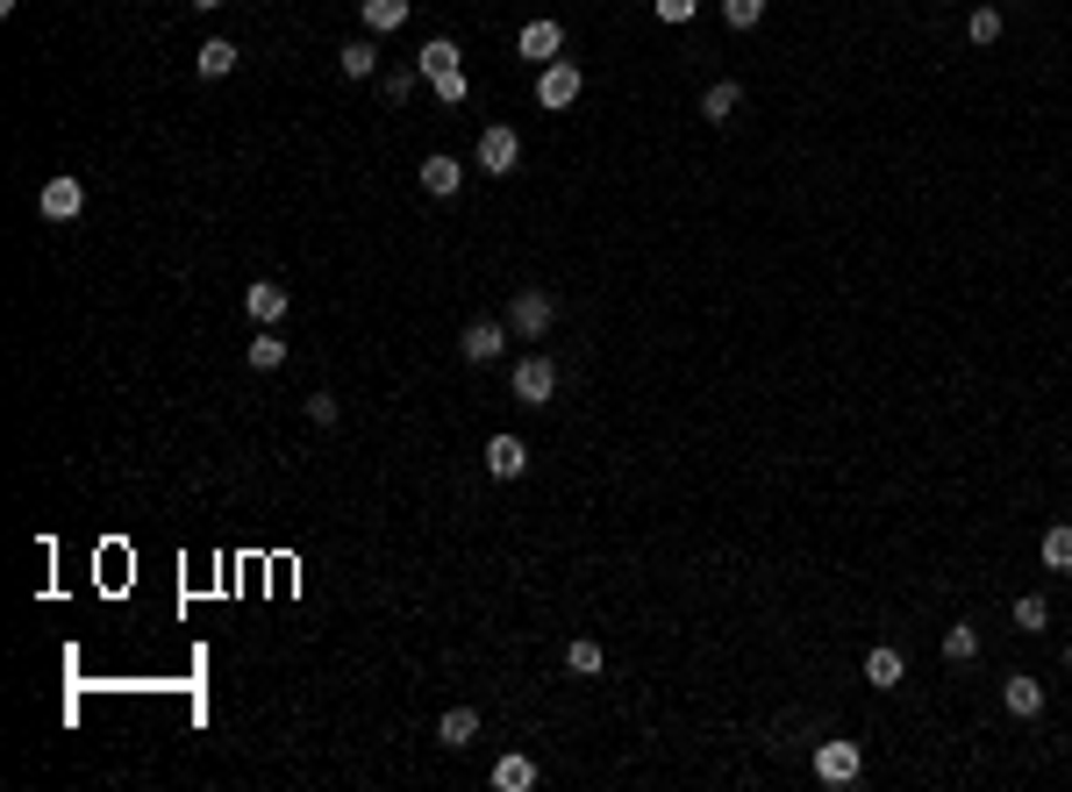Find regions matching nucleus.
Returning a JSON list of instances; mask_svg holds the SVG:
<instances>
[{"mask_svg":"<svg viewBox=\"0 0 1072 792\" xmlns=\"http://www.w3.org/2000/svg\"><path fill=\"white\" fill-rule=\"evenodd\" d=\"M516 400L522 407H551L558 400V364L543 357V350H530V357L516 364Z\"/></svg>","mask_w":1072,"mask_h":792,"instance_id":"nucleus-2","label":"nucleus"},{"mask_svg":"<svg viewBox=\"0 0 1072 792\" xmlns=\"http://www.w3.org/2000/svg\"><path fill=\"white\" fill-rule=\"evenodd\" d=\"M79 207H86V186H79V179H72V172L43 179V193H36V215H43V222H72V215H79Z\"/></svg>","mask_w":1072,"mask_h":792,"instance_id":"nucleus-4","label":"nucleus"},{"mask_svg":"<svg viewBox=\"0 0 1072 792\" xmlns=\"http://www.w3.org/2000/svg\"><path fill=\"white\" fill-rule=\"evenodd\" d=\"M501 343H508V322H473V329L458 336L465 364H493V357H501Z\"/></svg>","mask_w":1072,"mask_h":792,"instance_id":"nucleus-8","label":"nucleus"},{"mask_svg":"<svg viewBox=\"0 0 1072 792\" xmlns=\"http://www.w3.org/2000/svg\"><path fill=\"white\" fill-rule=\"evenodd\" d=\"M244 308H251V322H258V329H279L286 308H294V293H286L279 279H258V286H244Z\"/></svg>","mask_w":1072,"mask_h":792,"instance_id":"nucleus-5","label":"nucleus"},{"mask_svg":"<svg viewBox=\"0 0 1072 792\" xmlns=\"http://www.w3.org/2000/svg\"><path fill=\"white\" fill-rule=\"evenodd\" d=\"M551 322H558V300L543 293V286H522V293L508 300V329H516L522 343H543V336H551Z\"/></svg>","mask_w":1072,"mask_h":792,"instance_id":"nucleus-1","label":"nucleus"},{"mask_svg":"<svg viewBox=\"0 0 1072 792\" xmlns=\"http://www.w3.org/2000/svg\"><path fill=\"white\" fill-rule=\"evenodd\" d=\"M193 72H201V79H230V72H236V43L230 36H208L201 51H193Z\"/></svg>","mask_w":1072,"mask_h":792,"instance_id":"nucleus-14","label":"nucleus"},{"mask_svg":"<svg viewBox=\"0 0 1072 792\" xmlns=\"http://www.w3.org/2000/svg\"><path fill=\"white\" fill-rule=\"evenodd\" d=\"M308 421H315V429H329V421H337V400H329V393H308Z\"/></svg>","mask_w":1072,"mask_h":792,"instance_id":"nucleus-29","label":"nucleus"},{"mask_svg":"<svg viewBox=\"0 0 1072 792\" xmlns=\"http://www.w3.org/2000/svg\"><path fill=\"white\" fill-rule=\"evenodd\" d=\"M944 657H951V664H973V657H979V629H973V621L944 629Z\"/></svg>","mask_w":1072,"mask_h":792,"instance_id":"nucleus-21","label":"nucleus"},{"mask_svg":"<svg viewBox=\"0 0 1072 792\" xmlns=\"http://www.w3.org/2000/svg\"><path fill=\"white\" fill-rule=\"evenodd\" d=\"M1044 565H1051V571H1072V522L1044 528Z\"/></svg>","mask_w":1072,"mask_h":792,"instance_id":"nucleus-22","label":"nucleus"},{"mask_svg":"<svg viewBox=\"0 0 1072 792\" xmlns=\"http://www.w3.org/2000/svg\"><path fill=\"white\" fill-rule=\"evenodd\" d=\"M1044 621H1051V600H1044V592H1022V600H1016V629H1022V635H1037Z\"/></svg>","mask_w":1072,"mask_h":792,"instance_id":"nucleus-23","label":"nucleus"},{"mask_svg":"<svg viewBox=\"0 0 1072 792\" xmlns=\"http://www.w3.org/2000/svg\"><path fill=\"white\" fill-rule=\"evenodd\" d=\"M337 65H343V79H372V72H380V43H372V36L343 43V51H337Z\"/></svg>","mask_w":1072,"mask_h":792,"instance_id":"nucleus-16","label":"nucleus"},{"mask_svg":"<svg viewBox=\"0 0 1072 792\" xmlns=\"http://www.w3.org/2000/svg\"><path fill=\"white\" fill-rule=\"evenodd\" d=\"M722 14H730V29H758L765 22V0H722Z\"/></svg>","mask_w":1072,"mask_h":792,"instance_id":"nucleus-24","label":"nucleus"},{"mask_svg":"<svg viewBox=\"0 0 1072 792\" xmlns=\"http://www.w3.org/2000/svg\"><path fill=\"white\" fill-rule=\"evenodd\" d=\"M365 36H386V29H401L407 22V0H365Z\"/></svg>","mask_w":1072,"mask_h":792,"instance_id":"nucleus-18","label":"nucleus"},{"mask_svg":"<svg viewBox=\"0 0 1072 792\" xmlns=\"http://www.w3.org/2000/svg\"><path fill=\"white\" fill-rule=\"evenodd\" d=\"M965 36H973V43H994V36H1001V8H973Z\"/></svg>","mask_w":1072,"mask_h":792,"instance_id":"nucleus-25","label":"nucleus"},{"mask_svg":"<svg viewBox=\"0 0 1072 792\" xmlns=\"http://www.w3.org/2000/svg\"><path fill=\"white\" fill-rule=\"evenodd\" d=\"M858 771H866L858 742H815V779L822 785H858Z\"/></svg>","mask_w":1072,"mask_h":792,"instance_id":"nucleus-3","label":"nucleus"},{"mask_svg":"<svg viewBox=\"0 0 1072 792\" xmlns=\"http://www.w3.org/2000/svg\"><path fill=\"white\" fill-rule=\"evenodd\" d=\"M487 471H493V479H522V471H530V443H522V436H493V443H487Z\"/></svg>","mask_w":1072,"mask_h":792,"instance_id":"nucleus-9","label":"nucleus"},{"mask_svg":"<svg viewBox=\"0 0 1072 792\" xmlns=\"http://www.w3.org/2000/svg\"><path fill=\"white\" fill-rule=\"evenodd\" d=\"M473 736H479V714L473 707H450L444 721H436V742H444V750H465Z\"/></svg>","mask_w":1072,"mask_h":792,"instance_id":"nucleus-17","label":"nucleus"},{"mask_svg":"<svg viewBox=\"0 0 1072 792\" xmlns=\"http://www.w3.org/2000/svg\"><path fill=\"white\" fill-rule=\"evenodd\" d=\"M736 108H744V86H736V79H715V86L701 94V115L715 121V129H730V121H736Z\"/></svg>","mask_w":1072,"mask_h":792,"instance_id":"nucleus-12","label":"nucleus"},{"mask_svg":"<svg viewBox=\"0 0 1072 792\" xmlns=\"http://www.w3.org/2000/svg\"><path fill=\"white\" fill-rule=\"evenodd\" d=\"M901 678H909V657H901L894 643H880V650L866 657V685H880V693H894Z\"/></svg>","mask_w":1072,"mask_h":792,"instance_id":"nucleus-13","label":"nucleus"},{"mask_svg":"<svg viewBox=\"0 0 1072 792\" xmlns=\"http://www.w3.org/2000/svg\"><path fill=\"white\" fill-rule=\"evenodd\" d=\"M187 8H208V14H215V8H222V0H187Z\"/></svg>","mask_w":1072,"mask_h":792,"instance_id":"nucleus-30","label":"nucleus"},{"mask_svg":"<svg viewBox=\"0 0 1072 792\" xmlns=\"http://www.w3.org/2000/svg\"><path fill=\"white\" fill-rule=\"evenodd\" d=\"M415 79H422V72H415V65H401V72H386V100H407V94H415Z\"/></svg>","mask_w":1072,"mask_h":792,"instance_id":"nucleus-28","label":"nucleus"},{"mask_svg":"<svg viewBox=\"0 0 1072 792\" xmlns=\"http://www.w3.org/2000/svg\"><path fill=\"white\" fill-rule=\"evenodd\" d=\"M422 193H436V201H450V193H458V179H465V164L458 158H444V150H436V158H422Z\"/></svg>","mask_w":1072,"mask_h":792,"instance_id":"nucleus-10","label":"nucleus"},{"mask_svg":"<svg viewBox=\"0 0 1072 792\" xmlns=\"http://www.w3.org/2000/svg\"><path fill=\"white\" fill-rule=\"evenodd\" d=\"M651 8H658V22H693L701 0H651Z\"/></svg>","mask_w":1072,"mask_h":792,"instance_id":"nucleus-27","label":"nucleus"},{"mask_svg":"<svg viewBox=\"0 0 1072 792\" xmlns=\"http://www.w3.org/2000/svg\"><path fill=\"white\" fill-rule=\"evenodd\" d=\"M1065 672H1072V643H1065Z\"/></svg>","mask_w":1072,"mask_h":792,"instance_id":"nucleus-31","label":"nucleus"},{"mask_svg":"<svg viewBox=\"0 0 1072 792\" xmlns=\"http://www.w3.org/2000/svg\"><path fill=\"white\" fill-rule=\"evenodd\" d=\"M565 664H572L580 678H594V672H601V643H586V635H580V643L565 650Z\"/></svg>","mask_w":1072,"mask_h":792,"instance_id":"nucleus-26","label":"nucleus"},{"mask_svg":"<svg viewBox=\"0 0 1072 792\" xmlns=\"http://www.w3.org/2000/svg\"><path fill=\"white\" fill-rule=\"evenodd\" d=\"M1001 707H1008V714H1016V721H1037V714H1044V685H1037V678H1022V672H1016V678H1008V685H1001Z\"/></svg>","mask_w":1072,"mask_h":792,"instance_id":"nucleus-11","label":"nucleus"},{"mask_svg":"<svg viewBox=\"0 0 1072 792\" xmlns=\"http://www.w3.org/2000/svg\"><path fill=\"white\" fill-rule=\"evenodd\" d=\"M558 51H565V29H558V22H530V29H522V57L558 65Z\"/></svg>","mask_w":1072,"mask_h":792,"instance_id":"nucleus-15","label":"nucleus"},{"mask_svg":"<svg viewBox=\"0 0 1072 792\" xmlns=\"http://www.w3.org/2000/svg\"><path fill=\"white\" fill-rule=\"evenodd\" d=\"M537 100H543V108H572V100H580V65H565V57L543 65L537 72Z\"/></svg>","mask_w":1072,"mask_h":792,"instance_id":"nucleus-7","label":"nucleus"},{"mask_svg":"<svg viewBox=\"0 0 1072 792\" xmlns=\"http://www.w3.org/2000/svg\"><path fill=\"white\" fill-rule=\"evenodd\" d=\"M479 164H487V172H516V164H522V136L508 129V121L479 129Z\"/></svg>","mask_w":1072,"mask_h":792,"instance_id":"nucleus-6","label":"nucleus"},{"mask_svg":"<svg viewBox=\"0 0 1072 792\" xmlns=\"http://www.w3.org/2000/svg\"><path fill=\"white\" fill-rule=\"evenodd\" d=\"M530 785H537L530 757H501V764H493V792H530Z\"/></svg>","mask_w":1072,"mask_h":792,"instance_id":"nucleus-20","label":"nucleus"},{"mask_svg":"<svg viewBox=\"0 0 1072 792\" xmlns=\"http://www.w3.org/2000/svg\"><path fill=\"white\" fill-rule=\"evenodd\" d=\"M244 357H251V372H279V364H286V343H279V329H258Z\"/></svg>","mask_w":1072,"mask_h":792,"instance_id":"nucleus-19","label":"nucleus"}]
</instances>
